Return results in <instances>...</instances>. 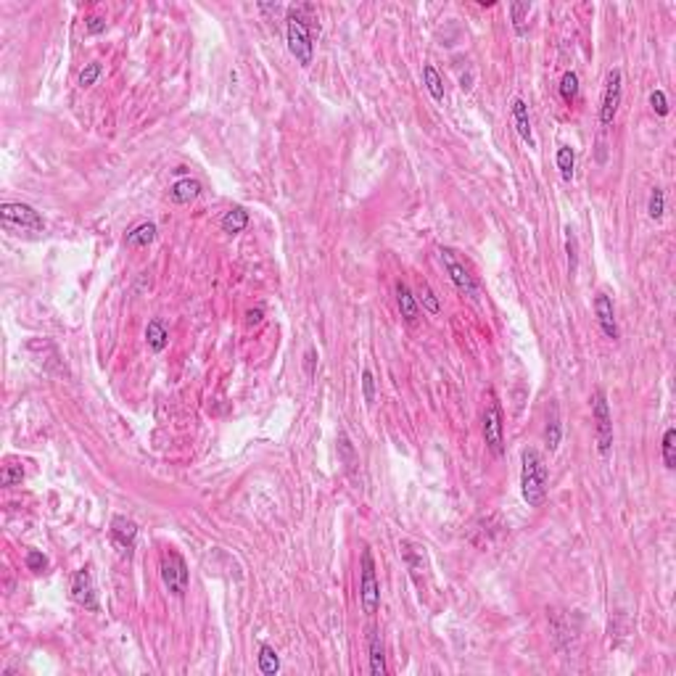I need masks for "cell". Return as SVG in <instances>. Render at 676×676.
<instances>
[{"label": "cell", "mask_w": 676, "mask_h": 676, "mask_svg": "<svg viewBox=\"0 0 676 676\" xmlns=\"http://www.w3.org/2000/svg\"><path fill=\"white\" fill-rule=\"evenodd\" d=\"M560 98L568 103H576L578 98V74L576 71H565L563 74V80H560Z\"/></svg>", "instance_id": "484cf974"}, {"label": "cell", "mask_w": 676, "mask_h": 676, "mask_svg": "<svg viewBox=\"0 0 676 676\" xmlns=\"http://www.w3.org/2000/svg\"><path fill=\"white\" fill-rule=\"evenodd\" d=\"M71 597L74 602H80L87 610H98V597H95V584H93V574L90 568H80L74 578H71Z\"/></svg>", "instance_id": "8fae6325"}, {"label": "cell", "mask_w": 676, "mask_h": 676, "mask_svg": "<svg viewBox=\"0 0 676 676\" xmlns=\"http://www.w3.org/2000/svg\"><path fill=\"white\" fill-rule=\"evenodd\" d=\"M338 457H341V462H343V468L349 471V473H354V468L359 465V460H357V455H354V447H352V441H349V436L341 431L338 433Z\"/></svg>", "instance_id": "603a6c76"}, {"label": "cell", "mask_w": 676, "mask_h": 676, "mask_svg": "<svg viewBox=\"0 0 676 676\" xmlns=\"http://www.w3.org/2000/svg\"><path fill=\"white\" fill-rule=\"evenodd\" d=\"M484 441L494 455L505 452V418L497 399H491L489 407L484 409Z\"/></svg>", "instance_id": "ba28073f"}, {"label": "cell", "mask_w": 676, "mask_h": 676, "mask_svg": "<svg viewBox=\"0 0 676 676\" xmlns=\"http://www.w3.org/2000/svg\"><path fill=\"white\" fill-rule=\"evenodd\" d=\"M531 3H521V0H515V3H510V14H512V30L518 37H523L528 32V24H526V19L531 14Z\"/></svg>", "instance_id": "7402d4cb"}, {"label": "cell", "mask_w": 676, "mask_h": 676, "mask_svg": "<svg viewBox=\"0 0 676 676\" xmlns=\"http://www.w3.org/2000/svg\"><path fill=\"white\" fill-rule=\"evenodd\" d=\"M560 439H563V425H560V415H558V405L550 407V415H547V428H544V441H547V449L555 452L560 447Z\"/></svg>", "instance_id": "ac0fdd59"}, {"label": "cell", "mask_w": 676, "mask_h": 676, "mask_svg": "<svg viewBox=\"0 0 676 676\" xmlns=\"http://www.w3.org/2000/svg\"><path fill=\"white\" fill-rule=\"evenodd\" d=\"M370 671L372 676H386V650H383L381 631H372L370 637Z\"/></svg>", "instance_id": "d6986e66"}, {"label": "cell", "mask_w": 676, "mask_h": 676, "mask_svg": "<svg viewBox=\"0 0 676 676\" xmlns=\"http://www.w3.org/2000/svg\"><path fill=\"white\" fill-rule=\"evenodd\" d=\"M574 167H576V151L571 146H560L558 169H560V174H563V180H571V177H574Z\"/></svg>", "instance_id": "4316f807"}, {"label": "cell", "mask_w": 676, "mask_h": 676, "mask_svg": "<svg viewBox=\"0 0 676 676\" xmlns=\"http://www.w3.org/2000/svg\"><path fill=\"white\" fill-rule=\"evenodd\" d=\"M159 571H161V581H164V587H167L174 597H183V594H185L188 584H190V571H188L185 558H183L177 550L167 547V550L161 552Z\"/></svg>", "instance_id": "3957f363"}, {"label": "cell", "mask_w": 676, "mask_h": 676, "mask_svg": "<svg viewBox=\"0 0 676 676\" xmlns=\"http://www.w3.org/2000/svg\"><path fill=\"white\" fill-rule=\"evenodd\" d=\"M621 95H624V74L621 69H610L605 77V90H602V106H600V124L602 127H613L618 106H621Z\"/></svg>", "instance_id": "52a82bcc"}, {"label": "cell", "mask_w": 676, "mask_h": 676, "mask_svg": "<svg viewBox=\"0 0 676 676\" xmlns=\"http://www.w3.org/2000/svg\"><path fill=\"white\" fill-rule=\"evenodd\" d=\"M663 465L668 471L676 468V428H666L663 433Z\"/></svg>", "instance_id": "83f0119b"}, {"label": "cell", "mask_w": 676, "mask_h": 676, "mask_svg": "<svg viewBox=\"0 0 676 676\" xmlns=\"http://www.w3.org/2000/svg\"><path fill=\"white\" fill-rule=\"evenodd\" d=\"M402 555H405L407 565H409V571L412 576L418 578V574L422 571V552L412 544V541H402Z\"/></svg>", "instance_id": "f1b7e54d"}, {"label": "cell", "mask_w": 676, "mask_h": 676, "mask_svg": "<svg viewBox=\"0 0 676 676\" xmlns=\"http://www.w3.org/2000/svg\"><path fill=\"white\" fill-rule=\"evenodd\" d=\"M359 605L368 616H375L381 608V584L375 576V560L372 552L365 547L362 550V576H359Z\"/></svg>", "instance_id": "5b68a950"}, {"label": "cell", "mask_w": 676, "mask_h": 676, "mask_svg": "<svg viewBox=\"0 0 676 676\" xmlns=\"http://www.w3.org/2000/svg\"><path fill=\"white\" fill-rule=\"evenodd\" d=\"M592 418H594V439H597V452L602 457L610 455L613 449V418L605 391L597 389L592 394Z\"/></svg>", "instance_id": "277c9868"}, {"label": "cell", "mask_w": 676, "mask_h": 676, "mask_svg": "<svg viewBox=\"0 0 676 676\" xmlns=\"http://www.w3.org/2000/svg\"><path fill=\"white\" fill-rule=\"evenodd\" d=\"M259 671L267 676L280 671V658H278V653L272 650L270 644H262V647H259Z\"/></svg>", "instance_id": "cb8c5ba5"}, {"label": "cell", "mask_w": 676, "mask_h": 676, "mask_svg": "<svg viewBox=\"0 0 676 676\" xmlns=\"http://www.w3.org/2000/svg\"><path fill=\"white\" fill-rule=\"evenodd\" d=\"M418 304L428 312V315H439L441 312V302H439V296L433 293V288L428 286V283H420V291H418Z\"/></svg>", "instance_id": "d4e9b609"}, {"label": "cell", "mask_w": 676, "mask_h": 676, "mask_svg": "<svg viewBox=\"0 0 676 676\" xmlns=\"http://www.w3.org/2000/svg\"><path fill=\"white\" fill-rule=\"evenodd\" d=\"M304 5L302 8H288L286 40L291 56L302 67H309L312 58H315V27H309V19H304Z\"/></svg>", "instance_id": "6da1fadb"}, {"label": "cell", "mask_w": 676, "mask_h": 676, "mask_svg": "<svg viewBox=\"0 0 676 676\" xmlns=\"http://www.w3.org/2000/svg\"><path fill=\"white\" fill-rule=\"evenodd\" d=\"M109 537H111V544L117 547L119 552L130 558V555H133V550H135V539H137L135 521H130V518H124V515H117V518L111 521Z\"/></svg>", "instance_id": "30bf717a"}, {"label": "cell", "mask_w": 676, "mask_h": 676, "mask_svg": "<svg viewBox=\"0 0 676 676\" xmlns=\"http://www.w3.org/2000/svg\"><path fill=\"white\" fill-rule=\"evenodd\" d=\"M262 315H264V312H262L259 306H256V309H249V312H246V322H249V325H259V322H262Z\"/></svg>", "instance_id": "f35d334b"}, {"label": "cell", "mask_w": 676, "mask_h": 676, "mask_svg": "<svg viewBox=\"0 0 676 676\" xmlns=\"http://www.w3.org/2000/svg\"><path fill=\"white\" fill-rule=\"evenodd\" d=\"M21 481H24V468L16 462H5L0 471V484L3 486H19Z\"/></svg>", "instance_id": "4dcf8cb0"}, {"label": "cell", "mask_w": 676, "mask_h": 676, "mask_svg": "<svg viewBox=\"0 0 676 676\" xmlns=\"http://www.w3.org/2000/svg\"><path fill=\"white\" fill-rule=\"evenodd\" d=\"M439 254H441L444 267H447V272H449V280L455 283L457 291H460V293H465V296H471V299H475V296H478V286H475L473 275L468 272V267H465L462 262H457L452 249H439Z\"/></svg>", "instance_id": "9c48e42d"}, {"label": "cell", "mask_w": 676, "mask_h": 676, "mask_svg": "<svg viewBox=\"0 0 676 676\" xmlns=\"http://www.w3.org/2000/svg\"><path fill=\"white\" fill-rule=\"evenodd\" d=\"M146 341H148V346H151L153 352H164V349H167L169 333H167V328L161 325V320L148 322V328H146Z\"/></svg>", "instance_id": "44dd1931"}, {"label": "cell", "mask_w": 676, "mask_h": 676, "mask_svg": "<svg viewBox=\"0 0 676 676\" xmlns=\"http://www.w3.org/2000/svg\"><path fill=\"white\" fill-rule=\"evenodd\" d=\"M594 315H597L600 330L605 333V338L616 341L618 338V322H616V309H613V302H610L608 293H597L594 296Z\"/></svg>", "instance_id": "7c38bea8"}, {"label": "cell", "mask_w": 676, "mask_h": 676, "mask_svg": "<svg viewBox=\"0 0 676 676\" xmlns=\"http://www.w3.org/2000/svg\"><path fill=\"white\" fill-rule=\"evenodd\" d=\"M103 67L98 61H93V64H87V67L80 71V87H90V84L98 82V77H101Z\"/></svg>", "instance_id": "d6a6232c"}, {"label": "cell", "mask_w": 676, "mask_h": 676, "mask_svg": "<svg viewBox=\"0 0 676 676\" xmlns=\"http://www.w3.org/2000/svg\"><path fill=\"white\" fill-rule=\"evenodd\" d=\"M422 82H425V90L431 93L433 101L444 103V80H441V74L436 71L433 64H425L422 67Z\"/></svg>", "instance_id": "ffe728a7"}, {"label": "cell", "mask_w": 676, "mask_h": 676, "mask_svg": "<svg viewBox=\"0 0 676 676\" xmlns=\"http://www.w3.org/2000/svg\"><path fill=\"white\" fill-rule=\"evenodd\" d=\"M220 225L227 236H238V233H243L249 227V212L243 206H233L230 212H225Z\"/></svg>", "instance_id": "2e32d148"}, {"label": "cell", "mask_w": 676, "mask_h": 676, "mask_svg": "<svg viewBox=\"0 0 676 676\" xmlns=\"http://www.w3.org/2000/svg\"><path fill=\"white\" fill-rule=\"evenodd\" d=\"M512 122H515V130H518L521 140L528 143V148H534L537 140H534L531 119H528V103H526L523 98H515V101H512Z\"/></svg>", "instance_id": "4fadbf2b"}, {"label": "cell", "mask_w": 676, "mask_h": 676, "mask_svg": "<svg viewBox=\"0 0 676 676\" xmlns=\"http://www.w3.org/2000/svg\"><path fill=\"white\" fill-rule=\"evenodd\" d=\"M523 468H521V494L528 507H541L547 499V462L537 449H523Z\"/></svg>", "instance_id": "7a4b0ae2"}, {"label": "cell", "mask_w": 676, "mask_h": 676, "mask_svg": "<svg viewBox=\"0 0 676 676\" xmlns=\"http://www.w3.org/2000/svg\"><path fill=\"white\" fill-rule=\"evenodd\" d=\"M362 396L365 405H375V378L370 370H362Z\"/></svg>", "instance_id": "836d02e7"}, {"label": "cell", "mask_w": 676, "mask_h": 676, "mask_svg": "<svg viewBox=\"0 0 676 676\" xmlns=\"http://www.w3.org/2000/svg\"><path fill=\"white\" fill-rule=\"evenodd\" d=\"M27 568H30V571H34V574H43V571L48 568V560H45V555H43V552H37V550H30V552H27Z\"/></svg>", "instance_id": "e575fe53"}, {"label": "cell", "mask_w": 676, "mask_h": 676, "mask_svg": "<svg viewBox=\"0 0 676 676\" xmlns=\"http://www.w3.org/2000/svg\"><path fill=\"white\" fill-rule=\"evenodd\" d=\"M315 365H317V352H315V349H306L304 368H306V375H309V378H315Z\"/></svg>", "instance_id": "74e56055"}, {"label": "cell", "mask_w": 676, "mask_h": 676, "mask_svg": "<svg viewBox=\"0 0 676 676\" xmlns=\"http://www.w3.org/2000/svg\"><path fill=\"white\" fill-rule=\"evenodd\" d=\"M153 240H156V225L153 222H140L124 238V243L133 246V249H146V246H151Z\"/></svg>", "instance_id": "e0dca14e"}, {"label": "cell", "mask_w": 676, "mask_h": 676, "mask_svg": "<svg viewBox=\"0 0 676 676\" xmlns=\"http://www.w3.org/2000/svg\"><path fill=\"white\" fill-rule=\"evenodd\" d=\"M0 220H3L5 227H19V230H30V233H43L45 230V220L40 217V212H34L30 203H0Z\"/></svg>", "instance_id": "8992f818"}, {"label": "cell", "mask_w": 676, "mask_h": 676, "mask_svg": "<svg viewBox=\"0 0 676 676\" xmlns=\"http://www.w3.org/2000/svg\"><path fill=\"white\" fill-rule=\"evenodd\" d=\"M565 254H568V272L576 275L578 270V240L571 227H565Z\"/></svg>", "instance_id": "1f68e13d"}, {"label": "cell", "mask_w": 676, "mask_h": 676, "mask_svg": "<svg viewBox=\"0 0 676 676\" xmlns=\"http://www.w3.org/2000/svg\"><path fill=\"white\" fill-rule=\"evenodd\" d=\"M650 106H653V111H655L658 117H666V114H668L666 93H663V90H653V93H650Z\"/></svg>", "instance_id": "d590c367"}, {"label": "cell", "mask_w": 676, "mask_h": 676, "mask_svg": "<svg viewBox=\"0 0 676 676\" xmlns=\"http://www.w3.org/2000/svg\"><path fill=\"white\" fill-rule=\"evenodd\" d=\"M396 304H399V312H402V317H405L409 325L412 322H418L420 317V304H418V299H415V293L409 291L407 283H396Z\"/></svg>", "instance_id": "5bb4252c"}, {"label": "cell", "mask_w": 676, "mask_h": 676, "mask_svg": "<svg viewBox=\"0 0 676 676\" xmlns=\"http://www.w3.org/2000/svg\"><path fill=\"white\" fill-rule=\"evenodd\" d=\"M663 212H666V193H663V188H653V193H650V201H647V214H650V220H663Z\"/></svg>", "instance_id": "f546056e"}, {"label": "cell", "mask_w": 676, "mask_h": 676, "mask_svg": "<svg viewBox=\"0 0 676 676\" xmlns=\"http://www.w3.org/2000/svg\"><path fill=\"white\" fill-rule=\"evenodd\" d=\"M84 27H87V32L90 34H101V32H106V19L90 16L87 21H84Z\"/></svg>", "instance_id": "8d00e7d4"}, {"label": "cell", "mask_w": 676, "mask_h": 676, "mask_svg": "<svg viewBox=\"0 0 676 676\" xmlns=\"http://www.w3.org/2000/svg\"><path fill=\"white\" fill-rule=\"evenodd\" d=\"M199 196H201V183L193 180V177H183V180H177L174 185L169 188V199L174 203H190L196 201Z\"/></svg>", "instance_id": "9a60e30c"}]
</instances>
